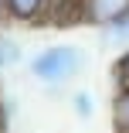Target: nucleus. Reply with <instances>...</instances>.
<instances>
[{"instance_id":"1","label":"nucleus","mask_w":129,"mask_h":133,"mask_svg":"<svg viewBox=\"0 0 129 133\" xmlns=\"http://www.w3.org/2000/svg\"><path fill=\"white\" fill-rule=\"evenodd\" d=\"M88 65V55L78 44H44L27 58V75L44 89H65Z\"/></svg>"},{"instance_id":"2","label":"nucleus","mask_w":129,"mask_h":133,"mask_svg":"<svg viewBox=\"0 0 129 133\" xmlns=\"http://www.w3.org/2000/svg\"><path fill=\"white\" fill-rule=\"evenodd\" d=\"M129 17V0H78V21L88 28L109 31Z\"/></svg>"},{"instance_id":"3","label":"nucleus","mask_w":129,"mask_h":133,"mask_svg":"<svg viewBox=\"0 0 129 133\" xmlns=\"http://www.w3.org/2000/svg\"><path fill=\"white\" fill-rule=\"evenodd\" d=\"M55 4L58 0H7V21L10 24H24V28L51 21Z\"/></svg>"},{"instance_id":"4","label":"nucleus","mask_w":129,"mask_h":133,"mask_svg":"<svg viewBox=\"0 0 129 133\" xmlns=\"http://www.w3.org/2000/svg\"><path fill=\"white\" fill-rule=\"evenodd\" d=\"M109 116L116 133H129V82H116V96L109 102Z\"/></svg>"},{"instance_id":"5","label":"nucleus","mask_w":129,"mask_h":133,"mask_svg":"<svg viewBox=\"0 0 129 133\" xmlns=\"http://www.w3.org/2000/svg\"><path fill=\"white\" fill-rule=\"evenodd\" d=\"M20 58H24L20 41L14 34H7V31H0V75H4L7 68H14V65H20Z\"/></svg>"},{"instance_id":"6","label":"nucleus","mask_w":129,"mask_h":133,"mask_svg":"<svg viewBox=\"0 0 129 133\" xmlns=\"http://www.w3.org/2000/svg\"><path fill=\"white\" fill-rule=\"evenodd\" d=\"M68 102H71V113L78 116V119H92L98 113V102H95V92L92 89H75Z\"/></svg>"},{"instance_id":"7","label":"nucleus","mask_w":129,"mask_h":133,"mask_svg":"<svg viewBox=\"0 0 129 133\" xmlns=\"http://www.w3.org/2000/svg\"><path fill=\"white\" fill-rule=\"evenodd\" d=\"M102 38H109V44H122V48H129V17H126L122 24H116V28L102 31Z\"/></svg>"},{"instance_id":"8","label":"nucleus","mask_w":129,"mask_h":133,"mask_svg":"<svg viewBox=\"0 0 129 133\" xmlns=\"http://www.w3.org/2000/svg\"><path fill=\"white\" fill-rule=\"evenodd\" d=\"M116 82H129V48H122V55L116 62Z\"/></svg>"},{"instance_id":"9","label":"nucleus","mask_w":129,"mask_h":133,"mask_svg":"<svg viewBox=\"0 0 129 133\" xmlns=\"http://www.w3.org/2000/svg\"><path fill=\"white\" fill-rule=\"evenodd\" d=\"M61 7H68L75 14V21H78V0H58V4H55V14H61ZM55 14H51V17H55Z\"/></svg>"},{"instance_id":"10","label":"nucleus","mask_w":129,"mask_h":133,"mask_svg":"<svg viewBox=\"0 0 129 133\" xmlns=\"http://www.w3.org/2000/svg\"><path fill=\"white\" fill-rule=\"evenodd\" d=\"M7 21V0H0V24Z\"/></svg>"},{"instance_id":"11","label":"nucleus","mask_w":129,"mask_h":133,"mask_svg":"<svg viewBox=\"0 0 129 133\" xmlns=\"http://www.w3.org/2000/svg\"><path fill=\"white\" fill-rule=\"evenodd\" d=\"M0 133H4V130H0Z\"/></svg>"}]
</instances>
